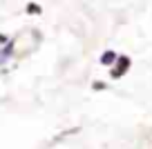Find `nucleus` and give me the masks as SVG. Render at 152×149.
<instances>
[{"label":"nucleus","mask_w":152,"mask_h":149,"mask_svg":"<svg viewBox=\"0 0 152 149\" xmlns=\"http://www.w3.org/2000/svg\"><path fill=\"white\" fill-rule=\"evenodd\" d=\"M128 67H130V58H128V56L116 58V67H114V71H112V78H119V76H123L125 71H128Z\"/></svg>","instance_id":"obj_1"},{"label":"nucleus","mask_w":152,"mask_h":149,"mask_svg":"<svg viewBox=\"0 0 152 149\" xmlns=\"http://www.w3.org/2000/svg\"><path fill=\"white\" fill-rule=\"evenodd\" d=\"M116 58H119V56H116L114 51H105L103 56H101V62H103V65H112V62L116 60Z\"/></svg>","instance_id":"obj_2"},{"label":"nucleus","mask_w":152,"mask_h":149,"mask_svg":"<svg viewBox=\"0 0 152 149\" xmlns=\"http://www.w3.org/2000/svg\"><path fill=\"white\" fill-rule=\"evenodd\" d=\"M27 11H29V14H38L40 7H38V5H27Z\"/></svg>","instance_id":"obj_3"},{"label":"nucleus","mask_w":152,"mask_h":149,"mask_svg":"<svg viewBox=\"0 0 152 149\" xmlns=\"http://www.w3.org/2000/svg\"><path fill=\"white\" fill-rule=\"evenodd\" d=\"M5 40H7V38H5V36H2V33H0V42H5Z\"/></svg>","instance_id":"obj_4"}]
</instances>
